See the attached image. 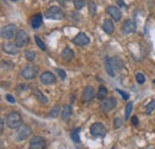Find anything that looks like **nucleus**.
I'll return each instance as SVG.
<instances>
[{"mask_svg": "<svg viewBox=\"0 0 155 149\" xmlns=\"http://www.w3.org/2000/svg\"><path fill=\"white\" fill-rule=\"evenodd\" d=\"M112 149H114V148H112Z\"/></svg>", "mask_w": 155, "mask_h": 149, "instance_id": "41", "label": "nucleus"}, {"mask_svg": "<svg viewBox=\"0 0 155 149\" xmlns=\"http://www.w3.org/2000/svg\"><path fill=\"white\" fill-rule=\"evenodd\" d=\"M6 124L10 129H19L23 124V118L18 112H10L6 117Z\"/></svg>", "mask_w": 155, "mask_h": 149, "instance_id": "2", "label": "nucleus"}, {"mask_svg": "<svg viewBox=\"0 0 155 149\" xmlns=\"http://www.w3.org/2000/svg\"><path fill=\"white\" fill-rule=\"evenodd\" d=\"M31 132H32V130H31V128L29 125H21L19 129L17 130V135H16L17 141H24V140H26L28 137H30Z\"/></svg>", "mask_w": 155, "mask_h": 149, "instance_id": "10", "label": "nucleus"}, {"mask_svg": "<svg viewBox=\"0 0 155 149\" xmlns=\"http://www.w3.org/2000/svg\"><path fill=\"white\" fill-rule=\"evenodd\" d=\"M2 50L6 54H10V55H17V54H19V48L16 45V43H11V42H5L2 44Z\"/></svg>", "mask_w": 155, "mask_h": 149, "instance_id": "13", "label": "nucleus"}, {"mask_svg": "<svg viewBox=\"0 0 155 149\" xmlns=\"http://www.w3.org/2000/svg\"><path fill=\"white\" fill-rule=\"evenodd\" d=\"M56 72H58V76L61 78V80H64V79H66V76H67V74H66V72H64L63 69H60V68H56Z\"/></svg>", "mask_w": 155, "mask_h": 149, "instance_id": "33", "label": "nucleus"}, {"mask_svg": "<svg viewBox=\"0 0 155 149\" xmlns=\"http://www.w3.org/2000/svg\"><path fill=\"white\" fill-rule=\"evenodd\" d=\"M11 1H18V0H11Z\"/></svg>", "mask_w": 155, "mask_h": 149, "instance_id": "38", "label": "nucleus"}, {"mask_svg": "<svg viewBox=\"0 0 155 149\" xmlns=\"http://www.w3.org/2000/svg\"><path fill=\"white\" fill-rule=\"evenodd\" d=\"M45 147V140L42 136H34L30 140L29 149H43Z\"/></svg>", "mask_w": 155, "mask_h": 149, "instance_id": "9", "label": "nucleus"}, {"mask_svg": "<svg viewBox=\"0 0 155 149\" xmlns=\"http://www.w3.org/2000/svg\"><path fill=\"white\" fill-rule=\"evenodd\" d=\"M34 94H35V97L37 98V100H38L39 103H42V104H48V103H49L48 98L42 93L39 90H35V91H34Z\"/></svg>", "mask_w": 155, "mask_h": 149, "instance_id": "21", "label": "nucleus"}, {"mask_svg": "<svg viewBox=\"0 0 155 149\" xmlns=\"http://www.w3.org/2000/svg\"><path fill=\"white\" fill-rule=\"evenodd\" d=\"M122 125H123V119L119 118V117L115 118V121H114V127H115V129H119Z\"/></svg>", "mask_w": 155, "mask_h": 149, "instance_id": "32", "label": "nucleus"}, {"mask_svg": "<svg viewBox=\"0 0 155 149\" xmlns=\"http://www.w3.org/2000/svg\"><path fill=\"white\" fill-rule=\"evenodd\" d=\"M122 31L124 35H130V34H134L136 31V23L131 19H127L124 23H123V28H122Z\"/></svg>", "mask_w": 155, "mask_h": 149, "instance_id": "12", "label": "nucleus"}, {"mask_svg": "<svg viewBox=\"0 0 155 149\" xmlns=\"http://www.w3.org/2000/svg\"><path fill=\"white\" fill-rule=\"evenodd\" d=\"M39 80H41V82H42L43 85H53V84L56 82L55 75L53 74L51 72H49V71L43 72V73L41 74V76H39Z\"/></svg>", "mask_w": 155, "mask_h": 149, "instance_id": "11", "label": "nucleus"}, {"mask_svg": "<svg viewBox=\"0 0 155 149\" xmlns=\"http://www.w3.org/2000/svg\"><path fill=\"white\" fill-rule=\"evenodd\" d=\"M116 91L119 94H120L122 97H123V99H124V100H128V99H129V94H127L125 92H124V91H122V90H119V88H117Z\"/></svg>", "mask_w": 155, "mask_h": 149, "instance_id": "34", "label": "nucleus"}, {"mask_svg": "<svg viewBox=\"0 0 155 149\" xmlns=\"http://www.w3.org/2000/svg\"><path fill=\"white\" fill-rule=\"evenodd\" d=\"M25 57H26L28 61L32 62V61H35V58H36V53L32 51V50H28V51H25Z\"/></svg>", "mask_w": 155, "mask_h": 149, "instance_id": "24", "label": "nucleus"}, {"mask_svg": "<svg viewBox=\"0 0 155 149\" xmlns=\"http://www.w3.org/2000/svg\"><path fill=\"white\" fill-rule=\"evenodd\" d=\"M62 58L64 60V61H72L73 60V57H74V51L72 50V49H69V48H64L63 50H62Z\"/></svg>", "mask_w": 155, "mask_h": 149, "instance_id": "20", "label": "nucleus"}, {"mask_svg": "<svg viewBox=\"0 0 155 149\" xmlns=\"http://www.w3.org/2000/svg\"><path fill=\"white\" fill-rule=\"evenodd\" d=\"M44 17L48 19H54V20H60L63 19L64 17V12L60 6H51L50 8L47 10V12L44 13Z\"/></svg>", "mask_w": 155, "mask_h": 149, "instance_id": "3", "label": "nucleus"}, {"mask_svg": "<svg viewBox=\"0 0 155 149\" xmlns=\"http://www.w3.org/2000/svg\"><path fill=\"white\" fill-rule=\"evenodd\" d=\"M106 12H107L109 16H111V18L114 19L115 22H119L120 18H122V12L116 6H111V5L107 6L106 7Z\"/></svg>", "mask_w": 155, "mask_h": 149, "instance_id": "15", "label": "nucleus"}, {"mask_svg": "<svg viewBox=\"0 0 155 149\" xmlns=\"http://www.w3.org/2000/svg\"><path fill=\"white\" fill-rule=\"evenodd\" d=\"M90 134L93 137H104L106 134V129L101 123H93L90 128Z\"/></svg>", "mask_w": 155, "mask_h": 149, "instance_id": "7", "label": "nucleus"}, {"mask_svg": "<svg viewBox=\"0 0 155 149\" xmlns=\"http://www.w3.org/2000/svg\"><path fill=\"white\" fill-rule=\"evenodd\" d=\"M4 125H5V119L1 118V132L4 131Z\"/></svg>", "mask_w": 155, "mask_h": 149, "instance_id": "37", "label": "nucleus"}, {"mask_svg": "<svg viewBox=\"0 0 155 149\" xmlns=\"http://www.w3.org/2000/svg\"><path fill=\"white\" fill-rule=\"evenodd\" d=\"M107 95V88L105 86H100L99 90H98V93H97V98L100 99V100H104Z\"/></svg>", "mask_w": 155, "mask_h": 149, "instance_id": "22", "label": "nucleus"}, {"mask_svg": "<svg viewBox=\"0 0 155 149\" xmlns=\"http://www.w3.org/2000/svg\"><path fill=\"white\" fill-rule=\"evenodd\" d=\"M88 12H90L91 16H96V13H97V5H96L94 1H90L88 2Z\"/></svg>", "mask_w": 155, "mask_h": 149, "instance_id": "23", "label": "nucleus"}, {"mask_svg": "<svg viewBox=\"0 0 155 149\" xmlns=\"http://www.w3.org/2000/svg\"><path fill=\"white\" fill-rule=\"evenodd\" d=\"M154 111H155V100H153V101H150L146 106V113L147 114H150V113H153Z\"/></svg>", "mask_w": 155, "mask_h": 149, "instance_id": "25", "label": "nucleus"}, {"mask_svg": "<svg viewBox=\"0 0 155 149\" xmlns=\"http://www.w3.org/2000/svg\"><path fill=\"white\" fill-rule=\"evenodd\" d=\"M117 105V99L115 97H110V98H105L104 100H101L100 108L104 112H109L114 110Z\"/></svg>", "mask_w": 155, "mask_h": 149, "instance_id": "8", "label": "nucleus"}, {"mask_svg": "<svg viewBox=\"0 0 155 149\" xmlns=\"http://www.w3.org/2000/svg\"><path fill=\"white\" fill-rule=\"evenodd\" d=\"M131 123H133L135 127H137V124H138V118H137L136 116H133V117H131Z\"/></svg>", "mask_w": 155, "mask_h": 149, "instance_id": "36", "label": "nucleus"}, {"mask_svg": "<svg viewBox=\"0 0 155 149\" xmlns=\"http://www.w3.org/2000/svg\"><path fill=\"white\" fill-rule=\"evenodd\" d=\"M105 68H106V72L110 76H115L116 73L123 68V61L118 57H106L105 58Z\"/></svg>", "mask_w": 155, "mask_h": 149, "instance_id": "1", "label": "nucleus"}, {"mask_svg": "<svg viewBox=\"0 0 155 149\" xmlns=\"http://www.w3.org/2000/svg\"><path fill=\"white\" fill-rule=\"evenodd\" d=\"M72 113H73L72 106H71V105H64V106L62 108V110H61V118H62V121L66 122V123L69 122Z\"/></svg>", "mask_w": 155, "mask_h": 149, "instance_id": "17", "label": "nucleus"}, {"mask_svg": "<svg viewBox=\"0 0 155 149\" xmlns=\"http://www.w3.org/2000/svg\"><path fill=\"white\" fill-rule=\"evenodd\" d=\"M73 43L79 45V47H85V45H87V44L90 43V38L87 37L86 34L79 32L77 36L73 38Z\"/></svg>", "mask_w": 155, "mask_h": 149, "instance_id": "14", "label": "nucleus"}, {"mask_svg": "<svg viewBox=\"0 0 155 149\" xmlns=\"http://www.w3.org/2000/svg\"><path fill=\"white\" fill-rule=\"evenodd\" d=\"M60 110H61V108H60L58 105H56L55 108L51 109V111H50V113H49V116L53 117V118H56V117L58 116V113H60Z\"/></svg>", "mask_w": 155, "mask_h": 149, "instance_id": "30", "label": "nucleus"}, {"mask_svg": "<svg viewBox=\"0 0 155 149\" xmlns=\"http://www.w3.org/2000/svg\"><path fill=\"white\" fill-rule=\"evenodd\" d=\"M135 78H136V81H137V84L138 85H143L144 84V81H146V78H144V75L142 74V73H136L135 75Z\"/></svg>", "mask_w": 155, "mask_h": 149, "instance_id": "29", "label": "nucleus"}, {"mask_svg": "<svg viewBox=\"0 0 155 149\" xmlns=\"http://www.w3.org/2000/svg\"><path fill=\"white\" fill-rule=\"evenodd\" d=\"M15 43L18 48H23L29 43V34L25 30H18L16 37H15Z\"/></svg>", "mask_w": 155, "mask_h": 149, "instance_id": "6", "label": "nucleus"}, {"mask_svg": "<svg viewBox=\"0 0 155 149\" xmlns=\"http://www.w3.org/2000/svg\"><path fill=\"white\" fill-rule=\"evenodd\" d=\"M81 98H82L84 103H88L90 100H92L94 98V90H93V87L92 86H86L85 90L82 91Z\"/></svg>", "mask_w": 155, "mask_h": 149, "instance_id": "16", "label": "nucleus"}, {"mask_svg": "<svg viewBox=\"0 0 155 149\" xmlns=\"http://www.w3.org/2000/svg\"><path fill=\"white\" fill-rule=\"evenodd\" d=\"M101 28H103V30H104L106 34H109V35H111V34L115 31V24H114V22H112L111 19H105V20L103 22Z\"/></svg>", "mask_w": 155, "mask_h": 149, "instance_id": "19", "label": "nucleus"}, {"mask_svg": "<svg viewBox=\"0 0 155 149\" xmlns=\"http://www.w3.org/2000/svg\"><path fill=\"white\" fill-rule=\"evenodd\" d=\"M17 32H18L17 25L16 24H8L1 29V37L4 39H11V38L16 37Z\"/></svg>", "mask_w": 155, "mask_h": 149, "instance_id": "5", "label": "nucleus"}, {"mask_svg": "<svg viewBox=\"0 0 155 149\" xmlns=\"http://www.w3.org/2000/svg\"><path fill=\"white\" fill-rule=\"evenodd\" d=\"M73 2L77 10H81L85 6V0H73Z\"/></svg>", "mask_w": 155, "mask_h": 149, "instance_id": "31", "label": "nucleus"}, {"mask_svg": "<svg viewBox=\"0 0 155 149\" xmlns=\"http://www.w3.org/2000/svg\"><path fill=\"white\" fill-rule=\"evenodd\" d=\"M150 149H153V148H150Z\"/></svg>", "mask_w": 155, "mask_h": 149, "instance_id": "40", "label": "nucleus"}, {"mask_svg": "<svg viewBox=\"0 0 155 149\" xmlns=\"http://www.w3.org/2000/svg\"><path fill=\"white\" fill-rule=\"evenodd\" d=\"M133 111V103H128L127 106H125V119H129L130 118V113Z\"/></svg>", "mask_w": 155, "mask_h": 149, "instance_id": "27", "label": "nucleus"}, {"mask_svg": "<svg viewBox=\"0 0 155 149\" xmlns=\"http://www.w3.org/2000/svg\"><path fill=\"white\" fill-rule=\"evenodd\" d=\"M38 71H39V68L37 66H35V65H29V66H26L24 69H21L20 76H21L23 79H25V80H32V79H35V78L37 76Z\"/></svg>", "mask_w": 155, "mask_h": 149, "instance_id": "4", "label": "nucleus"}, {"mask_svg": "<svg viewBox=\"0 0 155 149\" xmlns=\"http://www.w3.org/2000/svg\"><path fill=\"white\" fill-rule=\"evenodd\" d=\"M71 138L75 142V143H79L80 142V136H79V129H75L71 132Z\"/></svg>", "mask_w": 155, "mask_h": 149, "instance_id": "26", "label": "nucleus"}, {"mask_svg": "<svg viewBox=\"0 0 155 149\" xmlns=\"http://www.w3.org/2000/svg\"><path fill=\"white\" fill-rule=\"evenodd\" d=\"M154 84H155V79H154Z\"/></svg>", "mask_w": 155, "mask_h": 149, "instance_id": "39", "label": "nucleus"}, {"mask_svg": "<svg viewBox=\"0 0 155 149\" xmlns=\"http://www.w3.org/2000/svg\"><path fill=\"white\" fill-rule=\"evenodd\" d=\"M5 98H6V100H8L11 104H15V103H16L15 97H13V95H11V94H6V97H5Z\"/></svg>", "mask_w": 155, "mask_h": 149, "instance_id": "35", "label": "nucleus"}, {"mask_svg": "<svg viewBox=\"0 0 155 149\" xmlns=\"http://www.w3.org/2000/svg\"><path fill=\"white\" fill-rule=\"evenodd\" d=\"M35 42L37 43V45H38V48L41 49V50H43V51H44V50L47 49V47H45L44 42H43L41 38H39V36H35Z\"/></svg>", "mask_w": 155, "mask_h": 149, "instance_id": "28", "label": "nucleus"}, {"mask_svg": "<svg viewBox=\"0 0 155 149\" xmlns=\"http://www.w3.org/2000/svg\"><path fill=\"white\" fill-rule=\"evenodd\" d=\"M42 24H43V16L41 13L34 15L32 18H31V26H32V29L37 30V29H39L42 26Z\"/></svg>", "mask_w": 155, "mask_h": 149, "instance_id": "18", "label": "nucleus"}]
</instances>
